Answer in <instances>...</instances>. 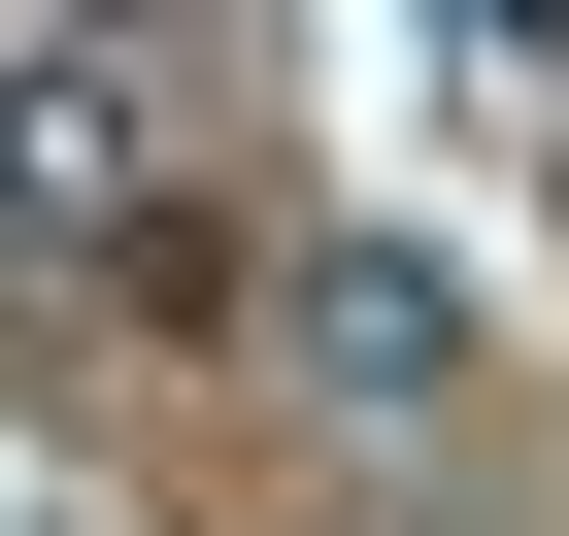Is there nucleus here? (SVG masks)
I'll use <instances>...</instances> for the list:
<instances>
[{
	"mask_svg": "<svg viewBox=\"0 0 569 536\" xmlns=\"http://www.w3.org/2000/svg\"><path fill=\"white\" fill-rule=\"evenodd\" d=\"M0 268H101L134 336L234 302V235L168 201V68H134V34H34V68H0Z\"/></svg>",
	"mask_w": 569,
	"mask_h": 536,
	"instance_id": "1",
	"label": "nucleus"
},
{
	"mask_svg": "<svg viewBox=\"0 0 569 536\" xmlns=\"http://www.w3.org/2000/svg\"><path fill=\"white\" fill-rule=\"evenodd\" d=\"M268 336H302V403L436 436V403H469V268H436V235H302V302H268Z\"/></svg>",
	"mask_w": 569,
	"mask_h": 536,
	"instance_id": "2",
	"label": "nucleus"
}]
</instances>
